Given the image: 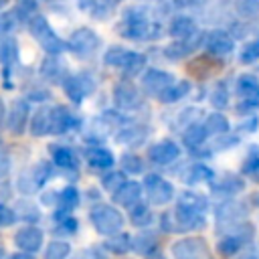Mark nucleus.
<instances>
[{"mask_svg":"<svg viewBox=\"0 0 259 259\" xmlns=\"http://www.w3.org/2000/svg\"><path fill=\"white\" fill-rule=\"evenodd\" d=\"M55 162L59 164V166H71L73 164V154L69 152V150H57L55 152Z\"/></svg>","mask_w":259,"mask_h":259,"instance_id":"423d86ee","label":"nucleus"},{"mask_svg":"<svg viewBox=\"0 0 259 259\" xmlns=\"http://www.w3.org/2000/svg\"><path fill=\"white\" fill-rule=\"evenodd\" d=\"M16 221V214L12 208H8L6 204H0V227H8Z\"/></svg>","mask_w":259,"mask_h":259,"instance_id":"39448f33","label":"nucleus"},{"mask_svg":"<svg viewBox=\"0 0 259 259\" xmlns=\"http://www.w3.org/2000/svg\"><path fill=\"white\" fill-rule=\"evenodd\" d=\"M16 57V42L12 38H6L0 42V61L2 63H10Z\"/></svg>","mask_w":259,"mask_h":259,"instance_id":"20e7f679","label":"nucleus"},{"mask_svg":"<svg viewBox=\"0 0 259 259\" xmlns=\"http://www.w3.org/2000/svg\"><path fill=\"white\" fill-rule=\"evenodd\" d=\"M30 30H32V34L42 42V47L47 49V51H57L61 45H59V38H55L53 36V32H51V28L47 26V22L42 20V18H36V20H32V24H30Z\"/></svg>","mask_w":259,"mask_h":259,"instance_id":"f03ea898","label":"nucleus"},{"mask_svg":"<svg viewBox=\"0 0 259 259\" xmlns=\"http://www.w3.org/2000/svg\"><path fill=\"white\" fill-rule=\"evenodd\" d=\"M26 113H28V107H26L24 101H14V103H12L10 115H8V127H10L14 134H20V132L24 130Z\"/></svg>","mask_w":259,"mask_h":259,"instance_id":"7ed1b4c3","label":"nucleus"},{"mask_svg":"<svg viewBox=\"0 0 259 259\" xmlns=\"http://www.w3.org/2000/svg\"><path fill=\"white\" fill-rule=\"evenodd\" d=\"M40 241H42V235L34 227H26L16 233V245L22 253H34L40 247Z\"/></svg>","mask_w":259,"mask_h":259,"instance_id":"f257e3e1","label":"nucleus"},{"mask_svg":"<svg viewBox=\"0 0 259 259\" xmlns=\"http://www.w3.org/2000/svg\"><path fill=\"white\" fill-rule=\"evenodd\" d=\"M6 170H8V156H4L0 152V174H4Z\"/></svg>","mask_w":259,"mask_h":259,"instance_id":"1a4fd4ad","label":"nucleus"},{"mask_svg":"<svg viewBox=\"0 0 259 259\" xmlns=\"http://www.w3.org/2000/svg\"><path fill=\"white\" fill-rule=\"evenodd\" d=\"M47 111H42V113H38L36 117H34V123H32V134L34 136H38V134H42L45 130H47Z\"/></svg>","mask_w":259,"mask_h":259,"instance_id":"0eeeda50","label":"nucleus"},{"mask_svg":"<svg viewBox=\"0 0 259 259\" xmlns=\"http://www.w3.org/2000/svg\"><path fill=\"white\" fill-rule=\"evenodd\" d=\"M4 115H6V107H4V103H2V99H0V123L4 121Z\"/></svg>","mask_w":259,"mask_h":259,"instance_id":"9d476101","label":"nucleus"},{"mask_svg":"<svg viewBox=\"0 0 259 259\" xmlns=\"http://www.w3.org/2000/svg\"><path fill=\"white\" fill-rule=\"evenodd\" d=\"M2 4H4V0H0V6H2Z\"/></svg>","mask_w":259,"mask_h":259,"instance_id":"9b49d317","label":"nucleus"},{"mask_svg":"<svg viewBox=\"0 0 259 259\" xmlns=\"http://www.w3.org/2000/svg\"><path fill=\"white\" fill-rule=\"evenodd\" d=\"M0 257H2V247H0Z\"/></svg>","mask_w":259,"mask_h":259,"instance_id":"f8f14e48","label":"nucleus"},{"mask_svg":"<svg viewBox=\"0 0 259 259\" xmlns=\"http://www.w3.org/2000/svg\"><path fill=\"white\" fill-rule=\"evenodd\" d=\"M65 255H67V245H61V243H53V245L49 247L47 259H51V257H57V259H61V257H65Z\"/></svg>","mask_w":259,"mask_h":259,"instance_id":"6e6552de","label":"nucleus"}]
</instances>
